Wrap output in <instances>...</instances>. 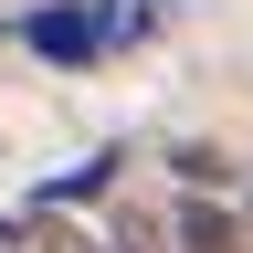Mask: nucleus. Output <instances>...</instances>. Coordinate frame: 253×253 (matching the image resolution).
<instances>
[{"label": "nucleus", "mask_w": 253, "mask_h": 253, "mask_svg": "<svg viewBox=\"0 0 253 253\" xmlns=\"http://www.w3.org/2000/svg\"><path fill=\"white\" fill-rule=\"evenodd\" d=\"M21 42L32 53H53V63H84V53H106V32H95V11H21Z\"/></svg>", "instance_id": "1"}, {"label": "nucleus", "mask_w": 253, "mask_h": 253, "mask_svg": "<svg viewBox=\"0 0 253 253\" xmlns=\"http://www.w3.org/2000/svg\"><path fill=\"white\" fill-rule=\"evenodd\" d=\"M0 253H106V243H84L63 211L32 201V211H0Z\"/></svg>", "instance_id": "2"}, {"label": "nucleus", "mask_w": 253, "mask_h": 253, "mask_svg": "<svg viewBox=\"0 0 253 253\" xmlns=\"http://www.w3.org/2000/svg\"><path fill=\"white\" fill-rule=\"evenodd\" d=\"M95 32H106V42H148V32H158V0H95Z\"/></svg>", "instance_id": "3"}, {"label": "nucleus", "mask_w": 253, "mask_h": 253, "mask_svg": "<svg viewBox=\"0 0 253 253\" xmlns=\"http://www.w3.org/2000/svg\"><path fill=\"white\" fill-rule=\"evenodd\" d=\"M116 253H137V243H116Z\"/></svg>", "instance_id": "4"}]
</instances>
